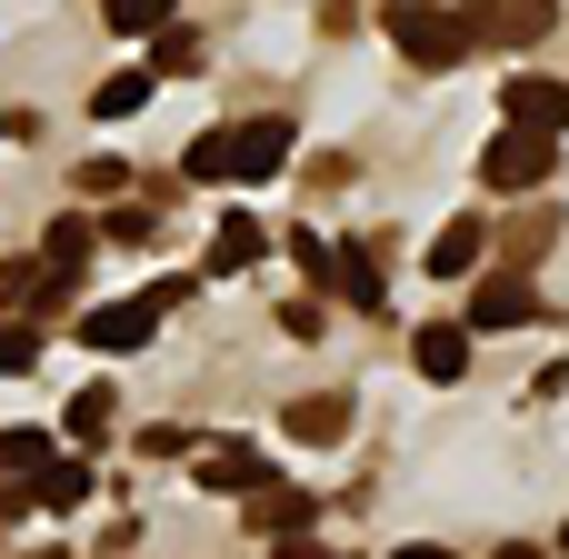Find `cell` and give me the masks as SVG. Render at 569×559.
<instances>
[{
  "label": "cell",
  "mask_w": 569,
  "mask_h": 559,
  "mask_svg": "<svg viewBox=\"0 0 569 559\" xmlns=\"http://www.w3.org/2000/svg\"><path fill=\"white\" fill-rule=\"evenodd\" d=\"M50 470V430H0V490H30Z\"/></svg>",
  "instance_id": "cell-16"
},
{
  "label": "cell",
  "mask_w": 569,
  "mask_h": 559,
  "mask_svg": "<svg viewBox=\"0 0 569 559\" xmlns=\"http://www.w3.org/2000/svg\"><path fill=\"white\" fill-rule=\"evenodd\" d=\"M500 120H530V130H560V120H569V80H540V70H520V80L500 90Z\"/></svg>",
  "instance_id": "cell-11"
},
{
  "label": "cell",
  "mask_w": 569,
  "mask_h": 559,
  "mask_svg": "<svg viewBox=\"0 0 569 559\" xmlns=\"http://www.w3.org/2000/svg\"><path fill=\"white\" fill-rule=\"evenodd\" d=\"M550 230H560V220H550V210H530V220H510V260H530V250H540V240H550Z\"/></svg>",
  "instance_id": "cell-25"
},
{
  "label": "cell",
  "mask_w": 569,
  "mask_h": 559,
  "mask_svg": "<svg viewBox=\"0 0 569 559\" xmlns=\"http://www.w3.org/2000/svg\"><path fill=\"white\" fill-rule=\"evenodd\" d=\"M390 559H460V550H440V540H400Z\"/></svg>",
  "instance_id": "cell-27"
},
{
  "label": "cell",
  "mask_w": 569,
  "mask_h": 559,
  "mask_svg": "<svg viewBox=\"0 0 569 559\" xmlns=\"http://www.w3.org/2000/svg\"><path fill=\"white\" fill-rule=\"evenodd\" d=\"M560 559H569V520H560Z\"/></svg>",
  "instance_id": "cell-30"
},
{
  "label": "cell",
  "mask_w": 569,
  "mask_h": 559,
  "mask_svg": "<svg viewBox=\"0 0 569 559\" xmlns=\"http://www.w3.org/2000/svg\"><path fill=\"white\" fill-rule=\"evenodd\" d=\"M490 260V210H460V220H440V240H430V280H470Z\"/></svg>",
  "instance_id": "cell-6"
},
{
  "label": "cell",
  "mask_w": 569,
  "mask_h": 559,
  "mask_svg": "<svg viewBox=\"0 0 569 559\" xmlns=\"http://www.w3.org/2000/svg\"><path fill=\"white\" fill-rule=\"evenodd\" d=\"M0 370H40V320H0Z\"/></svg>",
  "instance_id": "cell-23"
},
{
  "label": "cell",
  "mask_w": 569,
  "mask_h": 559,
  "mask_svg": "<svg viewBox=\"0 0 569 559\" xmlns=\"http://www.w3.org/2000/svg\"><path fill=\"white\" fill-rule=\"evenodd\" d=\"M320 290H340L350 310H390V280H380V260H370L360 240H340V250H330V270H320Z\"/></svg>",
  "instance_id": "cell-9"
},
{
  "label": "cell",
  "mask_w": 569,
  "mask_h": 559,
  "mask_svg": "<svg viewBox=\"0 0 569 559\" xmlns=\"http://www.w3.org/2000/svg\"><path fill=\"white\" fill-rule=\"evenodd\" d=\"M100 20L120 40H150V30H170V0H100Z\"/></svg>",
  "instance_id": "cell-19"
},
{
  "label": "cell",
  "mask_w": 569,
  "mask_h": 559,
  "mask_svg": "<svg viewBox=\"0 0 569 559\" xmlns=\"http://www.w3.org/2000/svg\"><path fill=\"white\" fill-rule=\"evenodd\" d=\"M280 430H290V440H320V450H330V440L350 430V400H340V390H330V400H290V410H280Z\"/></svg>",
  "instance_id": "cell-15"
},
{
  "label": "cell",
  "mask_w": 569,
  "mask_h": 559,
  "mask_svg": "<svg viewBox=\"0 0 569 559\" xmlns=\"http://www.w3.org/2000/svg\"><path fill=\"white\" fill-rule=\"evenodd\" d=\"M90 250H100V230H90V210H60V220L40 230V270H50L60 290H70L80 270H90Z\"/></svg>",
  "instance_id": "cell-8"
},
{
  "label": "cell",
  "mask_w": 569,
  "mask_h": 559,
  "mask_svg": "<svg viewBox=\"0 0 569 559\" xmlns=\"http://www.w3.org/2000/svg\"><path fill=\"white\" fill-rule=\"evenodd\" d=\"M30 500H40V510H80V500H90V460H50V470L30 480Z\"/></svg>",
  "instance_id": "cell-17"
},
{
  "label": "cell",
  "mask_w": 569,
  "mask_h": 559,
  "mask_svg": "<svg viewBox=\"0 0 569 559\" xmlns=\"http://www.w3.org/2000/svg\"><path fill=\"white\" fill-rule=\"evenodd\" d=\"M0 140H30V120H20V110H0Z\"/></svg>",
  "instance_id": "cell-29"
},
{
  "label": "cell",
  "mask_w": 569,
  "mask_h": 559,
  "mask_svg": "<svg viewBox=\"0 0 569 559\" xmlns=\"http://www.w3.org/2000/svg\"><path fill=\"white\" fill-rule=\"evenodd\" d=\"M90 190H130V170H120V160H80V200H90Z\"/></svg>",
  "instance_id": "cell-26"
},
{
  "label": "cell",
  "mask_w": 569,
  "mask_h": 559,
  "mask_svg": "<svg viewBox=\"0 0 569 559\" xmlns=\"http://www.w3.org/2000/svg\"><path fill=\"white\" fill-rule=\"evenodd\" d=\"M60 430H70V440H100V430H110V390L90 380V390L70 400V420H60Z\"/></svg>",
  "instance_id": "cell-22"
},
{
  "label": "cell",
  "mask_w": 569,
  "mask_h": 559,
  "mask_svg": "<svg viewBox=\"0 0 569 559\" xmlns=\"http://www.w3.org/2000/svg\"><path fill=\"white\" fill-rule=\"evenodd\" d=\"M260 480H270V460H260L250 440H220V450H200V490H240V500H250Z\"/></svg>",
  "instance_id": "cell-13"
},
{
  "label": "cell",
  "mask_w": 569,
  "mask_h": 559,
  "mask_svg": "<svg viewBox=\"0 0 569 559\" xmlns=\"http://www.w3.org/2000/svg\"><path fill=\"white\" fill-rule=\"evenodd\" d=\"M280 559H340V550H320V540H280Z\"/></svg>",
  "instance_id": "cell-28"
},
{
  "label": "cell",
  "mask_w": 569,
  "mask_h": 559,
  "mask_svg": "<svg viewBox=\"0 0 569 559\" xmlns=\"http://www.w3.org/2000/svg\"><path fill=\"white\" fill-rule=\"evenodd\" d=\"M180 180H200V190H210V180H230V140H220V130H200V140H190V160H180Z\"/></svg>",
  "instance_id": "cell-21"
},
{
  "label": "cell",
  "mask_w": 569,
  "mask_h": 559,
  "mask_svg": "<svg viewBox=\"0 0 569 559\" xmlns=\"http://www.w3.org/2000/svg\"><path fill=\"white\" fill-rule=\"evenodd\" d=\"M310 520H320L310 490H270V480L250 490V530H260V540H310Z\"/></svg>",
  "instance_id": "cell-10"
},
{
  "label": "cell",
  "mask_w": 569,
  "mask_h": 559,
  "mask_svg": "<svg viewBox=\"0 0 569 559\" xmlns=\"http://www.w3.org/2000/svg\"><path fill=\"white\" fill-rule=\"evenodd\" d=\"M160 330V290H140V300H100V310H80V340L90 350H110V360H130L140 340Z\"/></svg>",
  "instance_id": "cell-5"
},
{
  "label": "cell",
  "mask_w": 569,
  "mask_h": 559,
  "mask_svg": "<svg viewBox=\"0 0 569 559\" xmlns=\"http://www.w3.org/2000/svg\"><path fill=\"white\" fill-rule=\"evenodd\" d=\"M460 20H470V40H480V50H530V40H550V30H560V0H470Z\"/></svg>",
  "instance_id": "cell-4"
},
{
  "label": "cell",
  "mask_w": 569,
  "mask_h": 559,
  "mask_svg": "<svg viewBox=\"0 0 569 559\" xmlns=\"http://www.w3.org/2000/svg\"><path fill=\"white\" fill-rule=\"evenodd\" d=\"M530 320H550V300L520 280V270H490V280H470V340H490V330H530Z\"/></svg>",
  "instance_id": "cell-3"
},
{
  "label": "cell",
  "mask_w": 569,
  "mask_h": 559,
  "mask_svg": "<svg viewBox=\"0 0 569 559\" xmlns=\"http://www.w3.org/2000/svg\"><path fill=\"white\" fill-rule=\"evenodd\" d=\"M30 290H40V250L30 260H0V310H30Z\"/></svg>",
  "instance_id": "cell-24"
},
{
  "label": "cell",
  "mask_w": 569,
  "mask_h": 559,
  "mask_svg": "<svg viewBox=\"0 0 569 559\" xmlns=\"http://www.w3.org/2000/svg\"><path fill=\"white\" fill-rule=\"evenodd\" d=\"M380 30H390V50H400L410 70H460V60L480 50V40H470V20H460V10H430V0H400Z\"/></svg>",
  "instance_id": "cell-1"
},
{
  "label": "cell",
  "mask_w": 569,
  "mask_h": 559,
  "mask_svg": "<svg viewBox=\"0 0 569 559\" xmlns=\"http://www.w3.org/2000/svg\"><path fill=\"white\" fill-rule=\"evenodd\" d=\"M140 100H150V70H110L100 80V120H130Z\"/></svg>",
  "instance_id": "cell-20"
},
{
  "label": "cell",
  "mask_w": 569,
  "mask_h": 559,
  "mask_svg": "<svg viewBox=\"0 0 569 559\" xmlns=\"http://www.w3.org/2000/svg\"><path fill=\"white\" fill-rule=\"evenodd\" d=\"M260 250H270V230H260V220H250V210H230V220H220V240H210V270H220V280H230V270H250V260H260Z\"/></svg>",
  "instance_id": "cell-14"
},
{
  "label": "cell",
  "mask_w": 569,
  "mask_h": 559,
  "mask_svg": "<svg viewBox=\"0 0 569 559\" xmlns=\"http://www.w3.org/2000/svg\"><path fill=\"white\" fill-rule=\"evenodd\" d=\"M200 70V40L190 30H150V80H190Z\"/></svg>",
  "instance_id": "cell-18"
},
{
  "label": "cell",
  "mask_w": 569,
  "mask_h": 559,
  "mask_svg": "<svg viewBox=\"0 0 569 559\" xmlns=\"http://www.w3.org/2000/svg\"><path fill=\"white\" fill-rule=\"evenodd\" d=\"M410 360H420V380H430V390H450V380L470 370V330H460V320H430V330L410 340Z\"/></svg>",
  "instance_id": "cell-12"
},
{
  "label": "cell",
  "mask_w": 569,
  "mask_h": 559,
  "mask_svg": "<svg viewBox=\"0 0 569 559\" xmlns=\"http://www.w3.org/2000/svg\"><path fill=\"white\" fill-rule=\"evenodd\" d=\"M550 170H560V130H530V120L490 130V150H480V180L490 190H540Z\"/></svg>",
  "instance_id": "cell-2"
},
{
  "label": "cell",
  "mask_w": 569,
  "mask_h": 559,
  "mask_svg": "<svg viewBox=\"0 0 569 559\" xmlns=\"http://www.w3.org/2000/svg\"><path fill=\"white\" fill-rule=\"evenodd\" d=\"M40 559H60V550H40Z\"/></svg>",
  "instance_id": "cell-31"
},
{
  "label": "cell",
  "mask_w": 569,
  "mask_h": 559,
  "mask_svg": "<svg viewBox=\"0 0 569 559\" xmlns=\"http://www.w3.org/2000/svg\"><path fill=\"white\" fill-rule=\"evenodd\" d=\"M230 140V180H270L280 160H290V120H240V130H220Z\"/></svg>",
  "instance_id": "cell-7"
}]
</instances>
